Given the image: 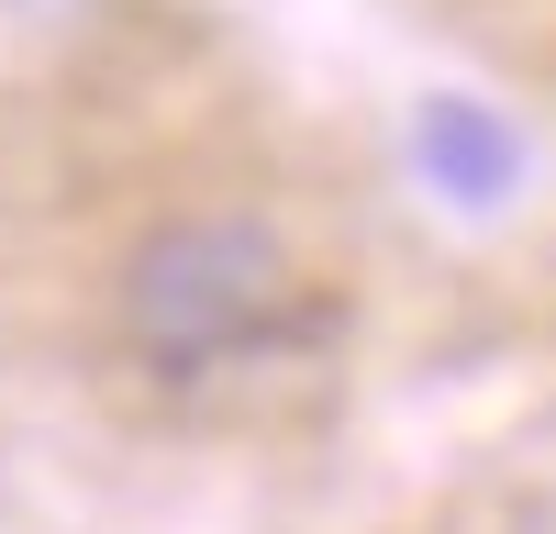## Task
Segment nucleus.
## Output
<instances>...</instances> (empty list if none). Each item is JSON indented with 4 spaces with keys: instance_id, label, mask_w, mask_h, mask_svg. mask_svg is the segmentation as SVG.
I'll list each match as a JSON object with an SVG mask.
<instances>
[{
    "instance_id": "obj_1",
    "label": "nucleus",
    "mask_w": 556,
    "mask_h": 534,
    "mask_svg": "<svg viewBox=\"0 0 556 534\" xmlns=\"http://www.w3.org/2000/svg\"><path fill=\"white\" fill-rule=\"evenodd\" d=\"M312 323H323V279L267 212H167L112 267V334L134 379L178 400L290 368Z\"/></svg>"
},
{
    "instance_id": "obj_2",
    "label": "nucleus",
    "mask_w": 556,
    "mask_h": 534,
    "mask_svg": "<svg viewBox=\"0 0 556 534\" xmlns=\"http://www.w3.org/2000/svg\"><path fill=\"white\" fill-rule=\"evenodd\" d=\"M412 156H424V178H434L445 201L479 212V201H501V190L523 178V134L501 123L490 101H456V89H445V101L412 112Z\"/></svg>"
}]
</instances>
